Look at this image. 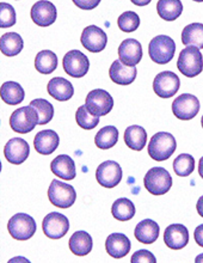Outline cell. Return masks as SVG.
Wrapping results in <instances>:
<instances>
[{
    "label": "cell",
    "instance_id": "obj_1",
    "mask_svg": "<svg viewBox=\"0 0 203 263\" xmlns=\"http://www.w3.org/2000/svg\"><path fill=\"white\" fill-rule=\"evenodd\" d=\"M177 148L176 139L168 132H158L148 142V155L155 162L168 160Z\"/></svg>",
    "mask_w": 203,
    "mask_h": 263
},
{
    "label": "cell",
    "instance_id": "obj_2",
    "mask_svg": "<svg viewBox=\"0 0 203 263\" xmlns=\"http://www.w3.org/2000/svg\"><path fill=\"white\" fill-rule=\"evenodd\" d=\"M177 68L183 76L188 78H194L203 71V57L200 48L194 46H188L179 53Z\"/></svg>",
    "mask_w": 203,
    "mask_h": 263
},
{
    "label": "cell",
    "instance_id": "obj_3",
    "mask_svg": "<svg viewBox=\"0 0 203 263\" xmlns=\"http://www.w3.org/2000/svg\"><path fill=\"white\" fill-rule=\"evenodd\" d=\"M176 53V43L170 36L158 35L151 40L148 54L152 61L158 65H165L172 60Z\"/></svg>",
    "mask_w": 203,
    "mask_h": 263
},
{
    "label": "cell",
    "instance_id": "obj_4",
    "mask_svg": "<svg viewBox=\"0 0 203 263\" xmlns=\"http://www.w3.org/2000/svg\"><path fill=\"white\" fill-rule=\"evenodd\" d=\"M145 188L152 195H164L172 187V177L164 167L155 166L148 170L144 178Z\"/></svg>",
    "mask_w": 203,
    "mask_h": 263
},
{
    "label": "cell",
    "instance_id": "obj_5",
    "mask_svg": "<svg viewBox=\"0 0 203 263\" xmlns=\"http://www.w3.org/2000/svg\"><path fill=\"white\" fill-rule=\"evenodd\" d=\"M37 125L38 112L31 105L18 108L17 110L12 112V115L10 118L11 128L19 134L30 133Z\"/></svg>",
    "mask_w": 203,
    "mask_h": 263
},
{
    "label": "cell",
    "instance_id": "obj_6",
    "mask_svg": "<svg viewBox=\"0 0 203 263\" xmlns=\"http://www.w3.org/2000/svg\"><path fill=\"white\" fill-rule=\"evenodd\" d=\"M7 230L14 239L28 240L35 235L36 222L31 215L27 213H17L9 220Z\"/></svg>",
    "mask_w": 203,
    "mask_h": 263
},
{
    "label": "cell",
    "instance_id": "obj_7",
    "mask_svg": "<svg viewBox=\"0 0 203 263\" xmlns=\"http://www.w3.org/2000/svg\"><path fill=\"white\" fill-rule=\"evenodd\" d=\"M48 197L55 207L70 208L75 202L77 193L71 184L59 180H53L48 189Z\"/></svg>",
    "mask_w": 203,
    "mask_h": 263
},
{
    "label": "cell",
    "instance_id": "obj_8",
    "mask_svg": "<svg viewBox=\"0 0 203 263\" xmlns=\"http://www.w3.org/2000/svg\"><path fill=\"white\" fill-rule=\"evenodd\" d=\"M200 107V101L196 96L191 93H183L173 101L172 112L177 119L189 121L198 114Z\"/></svg>",
    "mask_w": 203,
    "mask_h": 263
},
{
    "label": "cell",
    "instance_id": "obj_9",
    "mask_svg": "<svg viewBox=\"0 0 203 263\" xmlns=\"http://www.w3.org/2000/svg\"><path fill=\"white\" fill-rule=\"evenodd\" d=\"M85 105L89 111L97 116L108 115L114 107V100L111 95L103 89H95L90 91L86 96Z\"/></svg>",
    "mask_w": 203,
    "mask_h": 263
},
{
    "label": "cell",
    "instance_id": "obj_10",
    "mask_svg": "<svg viewBox=\"0 0 203 263\" xmlns=\"http://www.w3.org/2000/svg\"><path fill=\"white\" fill-rule=\"evenodd\" d=\"M43 233L50 239H60L70 230V221L59 212L47 214L42 221Z\"/></svg>",
    "mask_w": 203,
    "mask_h": 263
},
{
    "label": "cell",
    "instance_id": "obj_11",
    "mask_svg": "<svg viewBox=\"0 0 203 263\" xmlns=\"http://www.w3.org/2000/svg\"><path fill=\"white\" fill-rule=\"evenodd\" d=\"M63 66L64 71L68 76L74 77V78H82L89 72L90 61L84 53H82L80 50L73 49L66 53V55L64 57Z\"/></svg>",
    "mask_w": 203,
    "mask_h": 263
},
{
    "label": "cell",
    "instance_id": "obj_12",
    "mask_svg": "<svg viewBox=\"0 0 203 263\" xmlns=\"http://www.w3.org/2000/svg\"><path fill=\"white\" fill-rule=\"evenodd\" d=\"M180 80L176 73L171 71H164L154 78L153 90L161 98H170L175 96L179 90Z\"/></svg>",
    "mask_w": 203,
    "mask_h": 263
},
{
    "label": "cell",
    "instance_id": "obj_13",
    "mask_svg": "<svg viewBox=\"0 0 203 263\" xmlns=\"http://www.w3.org/2000/svg\"><path fill=\"white\" fill-rule=\"evenodd\" d=\"M97 182L104 188H115L122 180V169L118 163L107 160L97 167Z\"/></svg>",
    "mask_w": 203,
    "mask_h": 263
},
{
    "label": "cell",
    "instance_id": "obj_14",
    "mask_svg": "<svg viewBox=\"0 0 203 263\" xmlns=\"http://www.w3.org/2000/svg\"><path fill=\"white\" fill-rule=\"evenodd\" d=\"M82 45L91 53H99L108 43V36L103 29L96 25H89L82 32Z\"/></svg>",
    "mask_w": 203,
    "mask_h": 263
},
{
    "label": "cell",
    "instance_id": "obj_15",
    "mask_svg": "<svg viewBox=\"0 0 203 263\" xmlns=\"http://www.w3.org/2000/svg\"><path fill=\"white\" fill-rule=\"evenodd\" d=\"M31 20L38 27H49L56 21V7L48 0H38L31 7Z\"/></svg>",
    "mask_w": 203,
    "mask_h": 263
},
{
    "label": "cell",
    "instance_id": "obj_16",
    "mask_svg": "<svg viewBox=\"0 0 203 263\" xmlns=\"http://www.w3.org/2000/svg\"><path fill=\"white\" fill-rule=\"evenodd\" d=\"M29 155H30V146L22 138L11 139L4 147V156L6 160L14 165L24 163L28 159Z\"/></svg>",
    "mask_w": 203,
    "mask_h": 263
},
{
    "label": "cell",
    "instance_id": "obj_17",
    "mask_svg": "<svg viewBox=\"0 0 203 263\" xmlns=\"http://www.w3.org/2000/svg\"><path fill=\"white\" fill-rule=\"evenodd\" d=\"M164 242L169 249H183L189 243V231L182 224L170 225L164 232Z\"/></svg>",
    "mask_w": 203,
    "mask_h": 263
},
{
    "label": "cell",
    "instance_id": "obj_18",
    "mask_svg": "<svg viewBox=\"0 0 203 263\" xmlns=\"http://www.w3.org/2000/svg\"><path fill=\"white\" fill-rule=\"evenodd\" d=\"M118 58L127 66H136L143 59V47L137 40L127 39L118 47Z\"/></svg>",
    "mask_w": 203,
    "mask_h": 263
},
{
    "label": "cell",
    "instance_id": "obj_19",
    "mask_svg": "<svg viewBox=\"0 0 203 263\" xmlns=\"http://www.w3.org/2000/svg\"><path fill=\"white\" fill-rule=\"evenodd\" d=\"M130 240L126 235L121 232L111 233L105 240V249L107 253L110 255L112 258H123L129 254L130 251Z\"/></svg>",
    "mask_w": 203,
    "mask_h": 263
},
{
    "label": "cell",
    "instance_id": "obj_20",
    "mask_svg": "<svg viewBox=\"0 0 203 263\" xmlns=\"http://www.w3.org/2000/svg\"><path fill=\"white\" fill-rule=\"evenodd\" d=\"M60 138L56 134V132L52 129H46L38 132L35 135L34 139V147L39 155H52L55 149L59 147Z\"/></svg>",
    "mask_w": 203,
    "mask_h": 263
},
{
    "label": "cell",
    "instance_id": "obj_21",
    "mask_svg": "<svg viewBox=\"0 0 203 263\" xmlns=\"http://www.w3.org/2000/svg\"><path fill=\"white\" fill-rule=\"evenodd\" d=\"M135 66H127L121 60H115L109 69V77L115 84L118 85H129L136 78Z\"/></svg>",
    "mask_w": 203,
    "mask_h": 263
},
{
    "label": "cell",
    "instance_id": "obj_22",
    "mask_svg": "<svg viewBox=\"0 0 203 263\" xmlns=\"http://www.w3.org/2000/svg\"><path fill=\"white\" fill-rule=\"evenodd\" d=\"M47 91L56 101L65 102L71 100L74 95V87L70 80L63 78V77H55L50 79L47 86Z\"/></svg>",
    "mask_w": 203,
    "mask_h": 263
},
{
    "label": "cell",
    "instance_id": "obj_23",
    "mask_svg": "<svg viewBox=\"0 0 203 263\" xmlns=\"http://www.w3.org/2000/svg\"><path fill=\"white\" fill-rule=\"evenodd\" d=\"M50 170L55 176L65 181H72L77 175L74 160L67 155H60L53 159V162L50 163Z\"/></svg>",
    "mask_w": 203,
    "mask_h": 263
},
{
    "label": "cell",
    "instance_id": "obj_24",
    "mask_svg": "<svg viewBox=\"0 0 203 263\" xmlns=\"http://www.w3.org/2000/svg\"><path fill=\"white\" fill-rule=\"evenodd\" d=\"M159 230L160 229H159L158 222L151 220V219H145L136 225L134 236L140 243L152 244L158 239Z\"/></svg>",
    "mask_w": 203,
    "mask_h": 263
},
{
    "label": "cell",
    "instance_id": "obj_25",
    "mask_svg": "<svg viewBox=\"0 0 203 263\" xmlns=\"http://www.w3.org/2000/svg\"><path fill=\"white\" fill-rule=\"evenodd\" d=\"M70 249L77 256H86L91 253L93 243L92 237L86 231L74 232L70 238Z\"/></svg>",
    "mask_w": 203,
    "mask_h": 263
},
{
    "label": "cell",
    "instance_id": "obj_26",
    "mask_svg": "<svg viewBox=\"0 0 203 263\" xmlns=\"http://www.w3.org/2000/svg\"><path fill=\"white\" fill-rule=\"evenodd\" d=\"M125 142L130 149L141 151L147 144V133L141 126H129L125 132Z\"/></svg>",
    "mask_w": 203,
    "mask_h": 263
},
{
    "label": "cell",
    "instance_id": "obj_27",
    "mask_svg": "<svg viewBox=\"0 0 203 263\" xmlns=\"http://www.w3.org/2000/svg\"><path fill=\"white\" fill-rule=\"evenodd\" d=\"M157 12L161 20L176 21L183 12V4L180 0H158Z\"/></svg>",
    "mask_w": 203,
    "mask_h": 263
},
{
    "label": "cell",
    "instance_id": "obj_28",
    "mask_svg": "<svg viewBox=\"0 0 203 263\" xmlns=\"http://www.w3.org/2000/svg\"><path fill=\"white\" fill-rule=\"evenodd\" d=\"M23 47V39L17 32H6L0 39V49L5 57L17 55L22 52Z\"/></svg>",
    "mask_w": 203,
    "mask_h": 263
},
{
    "label": "cell",
    "instance_id": "obj_29",
    "mask_svg": "<svg viewBox=\"0 0 203 263\" xmlns=\"http://www.w3.org/2000/svg\"><path fill=\"white\" fill-rule=\"evenodd\" d=\"M2 100L9 105H18L24 101V89L16 82H5L2 85Z\"/></svg>",
    "mask_w": 203,
    "mask_h": 263
},
{
    "label": "cell",
    "instance_id": "obj_30",
    "mask_svg": "<svg viewBox=\"0 0 203 263\" xmlns=\"http://www.w3.org/2000/svg\"><path fill=\"white\" fill-rule=\"evenodd\" d=\"M135 212V206H134L133 201L126 199V197L116 200L111 207L112 217L119 221H127L133 219Z\"/></svg>",
    "mask_w": 203,
    "mask_h": 263
},
{
    "label": "cell",
    "instance_id": "obj_31",
    "mask_svg": "<svg viewBox=\"0 0 203 263\" xmlns=\"http://www.w3.org/2000/svg\"><path fill=\"white\" fill-rule=\"evenodd\" d=\"M182 42L184 46H194L203 48V24L191 23L187 25L182 31Z\"/></svg>",
    "mask_w": 203,
    "mask_h": 263
},
{
    "label": "cell",
    "instance_id": "obj_32",
    "mask_svg": "<svg viewBox=\"0 0 203 263\" xmlns=\"http://www.w3.org/2000/svg\"><path fill=\"white\" fill-rule=\"evenodd\" d=\"M57 57L52 50H42L35 58V68L42 74H50L57 67Z\"/></svg>",
    "mask_w": 203,
    "mask_h": 263
},
{
    "label": "cell",
    "instance_id": "obj_33",
    "mask_svg": "<svg viewBox=\"0 0 203 263\" xmlns=\"http://www.w3.org/2000/svg\"><path fill=\"white\" fill-rule=\"evenodd\" d=\"M118 129L115 126H105L95 137V144L100 149H109L117 144Z\"/></svg>",
    "mask_w": 203,
    "mask_h": 263
},
{
    "label": "cell",
    "instance_id": "obj_34",
    "mask_svg": "<svg viewBox=\"0 0 203 263\" xmlns=\"http://www.w3.org/2000/svg\"><path fill=\"white\" fill-rule=\"evenodd\" d=\"M173 170L177 176L187 177L194 173L195 170V159L191 155L182 153L173 160Z\"/></svg>",
    "mask_w": 203,
    "mask_h": 263
},
{
    "label": "cell",
    "instance_id": "obj_35",
    "mask_svg": "<svg viewBox=\"0 0 203 263\" xmlns=\"http://www.w3.org/2000/svg\"><path fill=\"white\" fill-rule=\"evenodd\" d=\"M30 105L38 112V125H47L52 121L54 116V107L52 103H49L45 98H36L30 102Z\"/></svg>",
    "mask_w": 203,
    "mask_h": 263
},
{
    "label": "cell",
    "instance_id": "obj_36",
    "mask_svg": "<svg viewBox=\"0 0 203 263\" xmlns=\"http://www.w3.org/2000/svg\"><path fill=\"white\" fill-rule=\"evenodd\" d=\"M75 121L83 129L91 130L96 128L99 123V116L92 114L91 111L88 110L86 105H82L78 108L77 112H75Z\"/></svg>",
    "mask_w": 203,
    "mask_h": 263
},
{
    "label": "cell",
    "instance_id": "obj_37",
    "mask_svg": "<svg viewBox=\"0 0 203 263\" xmlns=\"http://www.w3.org/2000/svg\"><path fill=\"white\" fill-rule=\"evenodd\" d=\"M118 28L125 32H133L135 31L140 25V17L139 14L134 11H126L123 12L117 20Z\"/></svg>",
    "mask_w": 203,
    "mask_h": 263
},
{
    "label": "cell",
    "instance_id": "obj_38",
    "mask_svg": "<svg viewBox=\"0 0 203 263\" xmlns=\"http://www.w3.org/2000/svg\"><path fill=\"white\" fill-rule=\"evenodd\" d=\"M16 24V11L10 4L0 3V28H10Z\"/></svg>",
    "mask_w": 203,
    "mask_h": 263
},
{
    "label": "cell",
    "instance_id": "obj_39",
    "mask_svg": "<svg viewBox=\"0 0 203 263\" xmlns=\"http://www.w3.org/2000/svg\"><path fill=\"white\" fill-rule=\"evenodd\" d=\"M130 262L132 263H155L157 262V260H155L154 255L152 254L151 251L141 249L133 254Z\"/></svg>",
    "mask_w": 203,
    "mask_h": 263
},
{
    "label": "cell",
    "instance_id": "obj_40",
    "mask_svg": "<svg viewBox=\"0 0 203 263\" xmlns=\"http://www.w3.org/2000/svg\"><path fill=\"white\" fill-rule=\"evenodd\" d=\"M82 10H93L99 5L100 0H72Z\"/></svg>",
    "mask_w": 203,
    "mask_h": 263
},
{
    "label": "cell",
    "instance_id": "obj_41",
    "mask_svg": "<svg viewBox=\"0 0 203 263\" xmlns=\"http://www.w3.org/2000/svg\"><path fill=\"white\" fill-rule=\"evenodd\" d=\"M194 237H195V242L203 248V224L197 226L194 232Z\"/></svg>",
    "mask_w": 203,
    "mask_h": 263
},
{
    "label": "cell",
    "instance_id": "obj_42",
    "mask_svg": "<svg viewBox=\"0 0 203 263\" xmlns=\"http://www.w3.org/2000/svg\"><path fill=\"white\" fill-rule=\"evenodd\" d=\"M196 208H197V213L201 215L203 218V195L198 199L197 201V204H196Z\"/></svg>",
    "mask_w": 203,
    "mask_h": 263
},
{
    "label": "cell",
    "instance_id": "obj_43",
    "mask_svg": "<svg viewBox=\"0 0 203 263\" xmlns=\"http://www.w3.org/2000/svg\"><path fill=\"white\" fill-rule=\"evenodd\" d=\"M130 2L136 6H146L152 2V0H130Z\"/></svg>",
    "mask_w": 203,
    "mask_h": 263
},
{
    "label": "cell",
    "instance_id": "obj_44",
    "mask_svg": "<svg viewBox=\"0 0 203 263\" xmlns=\"http://www.w3.org/2000/svg\"><path fill=\"white\" fill-rule=\"evenodd\" d=\"M198 174L203 178V157L200 159V162H198Z\"/></svg>",
    "mask_w": 203,
    "mask_h": 263
},
{
    "label": "cell",
    "instance_id": "obj_45",
    "mask_svg": "<svg viewBox=\"0 0 203 263\" xmlns=\"http://www.w3.org/2000/svg\"><path fill=\"white\" fill-rule=\"evenodd\" d=\"M195 262H196V263H202L203 262V254L198 255V256L195 258Z\"/></svg>",
    "mask_w": 203,
    "mask_h": 263
},
{
    "label": "cell",
    "instance_id": "obj_46",
    "mask_svg": "<svg viewBox=\"0 0 203 263\" xmlns=\"http://www.w3.org/2000/svg\"><path fill=\"white\" fill-rule=\"evenodd\" d=\"M194 2H197V3H203V0H194Z\"/></svg>",
    "mask_w": 203,
    "mask_h": 263
},
{
    "label": "cell",
    "instance_id": "obj_47",
    "mask_svg": "<svg viewBox=\"0 0 203 263\" xmlns=\"http://www.w3.org/2000/svg\"><path fill=\"white\" fill-rule=\"evenodd\" d=\"M201 125H202V128H203V115H202V119H201Z\"/></svg>",
    "mask_w": 203,
    "mask_h": 263
}]
</instances>
